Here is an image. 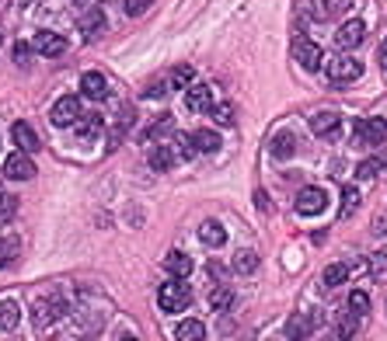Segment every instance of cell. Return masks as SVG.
Segmentation results:
<instances>
[{
    "mask_svg": "<svg viewBox=\"0 0 387 341\" xmlns=\"http://www.w3.org/2000/svg\"><path fill=\"white\" fill-rule=\"evenodd\" d=\"M63 314H67V307H63V300H60V296H42V300L32 307L35 331H39V334L52 331V327H56V324L63 320Z\"/></svg>",
    "mask_w": 387,
    "mask_h": 341,
    "instance_id": "6da1fadb",
    "label": "cell"
},
{
    "mask_svg": "<svg viewBox=\"0 0 387 341\" xmlns=\"http://www.w3.org/2000/svg\"><path fill=\"white\" fill-rule=\"evenodd\" d=\"M157 303H160V310L164 314H182L189 303H192V293H189V286L185 282H164V286L157 289Z\"/></svg>",
    "mask_w": 387,
    "mask_h": 341,
    "instance_id": "7a4b0ae2",
    "label": "cell"
},
{
    "mask_svg": "<svg viewBox=\"0 0 387 341\" xmlns=\"http://www.w3.org/2000/svg\"><path fill=\"white\" fill-rule=\"evenodd\" d=\"M353 140H356V146H380L387 140V122L384 119H359L353 126Z\"/></svg>",
    "mask_w": 387,
    "mask_h": 341,
    "instance_id": "3957f363",
    "label": "cell"
},
{
    "mask_svg": "<svg viewBox=\"0 0 387 341\" xmlns=\"http://www.w3.org/2000/svg\"><path fill=\"white\" fill-rule=\"evenodd\" d=\"M363 74V63L353 60V56H335V60H328V80L331 84H349Z\"/></svg>",
    "mask_w": 387,
    "mask_h": 341,
    "instance_id": "277c9868",
    "label": "cell"
},
{
    "mask_svg": "<svg viewBox=\"0 0 387 341\" xmlns=\"http://www.w3.org/2000/svg\"><path fill=\"white\" fill-rule=\"evenodd\" d=\"M81 101L74 98V94H67V98H60L56 104H52V111H49V119H52V126H74V122H81Z\"/></svg>",
    "mask_w": 387,
    "mask_h": 341,
    "instance_id": "5b68a950",
    "label": "cell"
},
{
    "mask_svg": "<svg viewBox=\"0 0 387 341\" xmlns=\"http://www.w3.org/2000/svg\"><path fill=\"white\" fill-rule=\"evenodd\" d=\"M324 206H328V192H324V188L307 185V188L297 192V212H300V216H317Z\"/></svg>",
    "mask_w": 387,
    "mask_h": 341,
    "instance_id": "8992f818",
    "label": "cell"
},
{
    "mask_svg": "<svg viewBox=\"0 0 387 341\" xmlns=\"http://www.w3.org/2000/svg\"><path fill=\"white\" fill-rule=\"evenodd\" d=\"M342 129V116L339 111H314L311 116V133L321 136V140H335Z\"/></svg>",
    "mask_w": 387,
    "mask_h": 341,
    "instance_id": "52a82bcc",
    "label": "cell"
},
{
    "mask_svg": "<svg viewBox=\"0 0 387 341\" xmlns=\"http://www.w3.org/2000/svg\"><path fill=\"white\" fill-rule=\"evenodd\" d=\"M293 60L304 67V70H321V60H324V56H321V45L317 42H311V38H297L293 42Z\"/></svg>",
    "mask_w": 387,
    "mask_h": 341,
    "instance_id": "ba28073f",
    "label": "cell"
},
{
    "mask_svg": "<svg viewBox=\"0 0 387 341\" xmlns=\"http://www.w3.org/2000/svg\"><path fill=\"white\" fill-rule=\"evenodd\" d=\"M4 178H11V182H28V178H35V164H32V157H28L25 150H18V153H11V157L4 160Z\"/></svg>",
    "mask_w": 387,
    "mask_h": 341,
    "instance_id": "9c48e42d",
    "label": "cell"
},
{
    "mask_svg": "<svg viewBox=\"0 0 387 341\" xmlns=\"http://www.w3.org/2000/svg\"><path fill=\"white\" fill-rule=\"evenodd\" d=\"M363 38H366V25H363V21H346V25L335 32V45H339V49H346V52L359 49V45H363Z\"/></svg>",
    "mask_w": 387,
    "mask_h": 341,
    "instance_id": "30bf717a",
    "label": "cell"
},
{
    "mask_svg": "<svg viewBox=\"0 0 387 341\" xmlns=\"http://www.w3.org/2000/svg\"><path fill=\"white\" fill-rule=\"evenodd\" d=\"M314 324H321V314H293L286 320V338L290 341H307Z\"/></svg>",
    "mask_w": 387,
    "mask_h": 341,
    "instance_id": "8fae6325",
    "label": "cell"
},
{
    "mask_svg": "<svg viewBox=\"0 0 387 341\" xmlns=\"http://www.w3.org/2000/svg\"><path fill=\"white\" fill-rule=\"evenodd\" d=\"M32 49L42 52V56H60V52H67V38L60 32H39L32 38Z\"/></svg>",
    "mask_w": 387,
    "mask_h": 341,
    "instance_id": "7c38bea8",
    "label": "cell"
},
{
    "mask_svg": "<svg viewBox=\"0 0 387 341\" xmlns=\"http://www.w3.org/2000/svg\"><path fill=\"white\" fill-rule=\"evenodd\" d=\"M185 108L192 111V116H199V111H209L213 108V91L209 84H192L185 91Z\"/></svg>",
    "mask_w": 387,
    "mask_h": 341,
    "instance_id": "4fadbf2b",
    "label": "cell"
},
{
    "mask_svg": "<svg viewBox=\"0 0 387 341\" xmlns=\"http://www.w3.org/2000/svg\"><path fill=\"white\" fill-rule=\"evenodd\" d=\"M81 94L91 98V101H105V98H108V80H105V74L87 70V74L81 77Z\"/></svg>",
    "mask_w": 387,
    "mask_h": 341,
    "instance_id": "5bb4252c",
    "label": "cell"
},
{
    "mask_svg": "<svg viewBox=\"0 0 387 341\" xmlns=\"http://www.w3.org/2000/svg\"><path fill=\"white\" fill-rule=\"evenodd\" d=\"M101 133H105V116H98V111H87V116H81V122H77V136H81L84 143L98 140Z\"/></svg>",
    "mask_w": 387,
    "mask_h": 341,
    "instance_id": "9a60e30c",
    "label": "cell"
},
{
    "mask_svg": "<svg viewBox=\"0 0 387 341\" xmlns=\"http://www.w3.org/2000/svg\"><path fill=\"white\" fill-rule=\"evenodd\" d=\"M269 150H272V157H275V160H290V157L297 153V136H293V133H286V129H283V133H275V136H272V143H269Z\"/></svg>",
    "mask_w": 387,
    "mask_h": 341,
    "instance_id": "2e32d148",
    "label": "cell"
},
{
    "mask_svg": "<svg viewBox=\"0 0 387 341\" xmlns=\"http://www.w3.org/2000/svg\"><path fill=\"white\" fill-rule=\"evenodd\" d=\"M164 268H168L171 278H189L192 275V258L185 251H171L168 258H164Z\"/></svg>",
    "mask_w": 387,
    "mask_h": 341,
    "instance_id": "e0dca14e",
    "label": "cell"
},
{
    "mask_svg": "<svg viewBox=\"0 0 387 341\" xmlns=\"http://www.w3.org/2000/svg\"><path fill=\"white\" fill-rule=\"evenodd\" d=\"M11 140H14L18 150H25V153L39 150V136H35V129H32L28 122H14V126H11Z\"/></svg>",
    "mask_w": 387,
    "mask_h": 341,
    "instance_id": "ac0fdd59",
    "label": "cell"
},
{
    "mask_svg": "<svg viewBox=\"0 0 387 341\" xmlns=\"http://www.w3.org/2000/svg\"><path fill=\"white\" fill-rule=\"evenodd\" d=\"M147 160H150L154 170H171V167H175V150H171V143H157V146L147 153Z\"/></svg>",
    "mask_w": 387,
    "mask_h": 341,
    "instance_id": "d6986e66",
    "label": "cell"
},
{
    "mask_svg": "<svg viewBox=\"0 0 387 341\" xmlns=\"http://www.w3.org/2000/svg\"><path fill=\"white\" fill-rule=\"evenodd\" d=\"M353 334H356V320L349 317V314H342L335 324L328 327V334H324V341H353Z\"/></svg>",
    "mask_w": 387,
    "mask_h": 341,
    "instance_id": "ffe728a7",
    "label": "cell"
},
{
    "mask_svg": "<svg viewBox=\"0 0 387 341\" xmlns=\"http://www.w3.org/2000/svg\"><path fill=\"white\" fill-rule=\"evenodd\" d=\"M346 278H349V265H346V261H335V265H328V268L321 272V286H324V289H339Z\"/></svg>",
    "mask_w": 387,
    "mask_h": 341,
    "instance_id": "44dd1931",
    "label": "cell"
},
{
    "mask_svg": "<svg viewBox=\"0 0 387 341\" xmlns=\"http://www.w3.org/2000/svg\"><path fill=\"white\" fill-rule=\"evenodd\" d=\"M199 241H202L206 248H220V244L227 241V230H224L216 219H206V223L199 226Z\"/></svg>",
    "mask_w": 387,
    "mask_h": 341,
    "instance_id": "7402d4cb",
    "label": "cell"
},
{
    "mask_svg": "<svg viewBox=\"0 0 387 341\" xmlns=\"http://www.w3.org/2000/svg\"><path fill=\"white\" fill-rule=\"evenodd\" d=\"M81 28L87 32V38H98V35L105 32V11H101V8H87V11L81 14Z\"/></svg>",
    "mask_w": 387,
    "mask_h": 341,
    "instance_id": "603a6c76",
    "label": "cell"
},
{
    "mask_svg": "<svg viewBox=\"0 0 387 341\" xmlns=\"http://www.w3.org/2000/svg\"><path fill=\"white\" fill-rule=\"evenodd\" d=\"M356 0H317V14L321 18H342L353 11Z\"/></svg>",
    "mask_w": 387,
    "mask_h": 341,
    "instance_id": "cb8c5ba5",
    "label": "cell"
},
{
    "mask_svg": "<svg viewBox=\"0 0 387 341\" xmlns=\"http://www.w3.org/2000/svg\"><path fill=\"white\" fill-rule=\"evenodd\" d=\"M21 320V307L14 300H0V331H14Z\"/></svg>",
    "mask_w": 387,
    "mask_h": 341,
    "instance_id": "d4e9b609",
    "label": "cell"
},
{
    "mask_svg": "<svg viewBox=\"0 0 387 341\" xmlns=\"http://www.w3.org/2000/svg\"><path fill=\"white\" fill-rule=\"evenodd\" d=\"M209 307L216 310V314H224V310H231L234 307V289L231 286H224V282H220V286L209 293Z\"/></svg>",
    "mask_w": 387,
    "mask_h": 341,
    "instance_id": "484cf974",
    "label": "cell"
},
{
    "mask_svg": "<svg viewBox=\"0 0 387 341\" xmlns=\"http://www.w3.org/2000/svg\"><path fill=\"white\" fill-rule=\"evenodd\" d=\"M175 338H178V341H202V338H206V327H202V320L189 317V320H182V324H178Z\"/></svg>",
    "mask_w": 387,
    "mask_h": 341,
    "instance_id": "4316f807",
    "label": "cell"
},
{
    "mask_svg": "<svg viewBox=\"0 0 387 341\" xmlns=\"http://www.w3.org/2000/svg\"><path fill=\"white\" fill-rule=\"evenodd\" d=\"M192 80H196V70H192L189 63H182V67H175V70H171L168 87H175V91H189V87H192Z\"/></svg>",
    "mask_w": 387,
    "mask_h": 341,
    "instance_id": "83f0119b",
    "label": "cell"
},
{
    "mask_svg": "<svg viewBox=\"0 0 387 341\" xmlns=\"http://www.w3.org/2000/svg\"><path fill=\"white\" fill-rule=\"evenodd\" d=\"M192 146H196L199 153H213V150L220 146V136H216L213 129H196V133H192Z\"/></svg>",
    "mask_w": 387,
    "mask_h": 341,
    "instance_id": "f1b7e54d",
    "label": "cell"
},
{
    "mask_svg": "<svg viewBox=\"0 0 387 341\" xmlns=\"http://www.w3.org/2000/svg\"><path fill=\"white\" fill-rule=\"evenodd\" d=\"M18 254H21V244H18L14 237H4V241H0V268H11V265L18 261Z\"/></svg>",
    "mask_w": 387,
    "mask_h": 341,
    "instance_id": "f546056e",
    "label": "cell"
},
{
    "mask_svg": "<svg viewBox=\"0 0 387 341\" xmlns=\"http://www.w3.org/2000/svg\"><path fill=\"white\" fill-rule=\"evenodd\" d=\"M356 209H359V188H356V185H346V188H342V209H339L342 219H349Z\"/></svg>",
    "mask_w": 387,
    "mask_h": 341,
    "instance_id": "4dcf8cb0",
    "label": "cell"
},
{
    "mask_svg": "<svg viewBox=\"0 0 387 341\" xmlns=\"http://www.w3.org/2000/svg\"><path fill=\"white\" fill-rule=\"evenodd\" d=\"M255 268H258V254H255V251H238V254H234V272L251 275Z\"/></svg>",
    "mask_w": 387,
    "mask_h": 341,
    "instance_id": "1f68e13d",
    "label": "cell"
},
{
    "mask_svg": "<svg viewBox=\"0 0 387 341\" xmlns=\"http://www.w3.org/2000/svg\"><path fill=\"white\" fill-rule=\"evenodd\" d=\"M366 268H370V275H373L377 282H384V278H387V254H380V251L370 254V258H366Z\"/></svg>",
    "mask_w": 387,
    "mask_h": 341,
    "instance_id": "d6a6232c",
    "label": "cell"
},
{
    "mask_svg": "<svg viewBox=\"0 0 387 341\" xmlns=\"http://www.w3.org/2000/svg\"><path fill=\"white\" fill-rule=\"evenodd\" d=\"M377 170H380V160H377V157H366V160L356 167V178H359V182H373Z\"/></svg>",
    "mask_w": 387,
    "mask_h": 341,
    "instance_id": "836d02e7",
    "label": "cell"
},
{
    "mask_svg": "<svg viewBox=\"0 0 387 341\" xmlns=\"http://www.w3.org/2000/svg\"><path fill=\"white\" fill-rule=\"evenodd\" d=\"M349 314H356V317H363V314H370V296L366 293H349Z\"/></svg>",
    "mask_w": 387,
    "mask_h": 341,
    "instance_id": "e575fe53",
    "label": "cell"
},
{
    "mask_svg": "<svg viewBox=\"0 0 387 341\" xmlns=\"http://www.w3.org/2000/svg\"><path fill=\"white\" fill-rule=\"evenodd\" d=\"M14 212H18V199H14V195H0V226L11 223Z\"/></svg>",
    "mask_w": 387,
    "mask_h": 341,
    "instance_id": "d590c367",
    "label": "cell"
},
{
    "mask_svg": "<svg viewBox=\"0 0 387 341\" xmlns=\"http://www.w3.org/2000/svg\"><path fill=\"white\" fill-rule=\"evenodd\" d=\"M209 116H213L220 126H234V108H231V104H213Z\"/></svg>",
    "mask_w": 387,
    "mask_h": 341,
    "instance_id": "8d00e7d4",
    "label": "cell"
},
{
    "mask_svg": "<svg viewBox=\"0 0 387 341\" xmlns=\"http://www.w3.org/2000/svg\"><path fill=\"white\" fill-rule=\"evenodd\" d=\"M150 4H154V0H126V14L129 18H140V14L150 11Z\"/></svg>",
    "mask_w": 387,
    "mask_h": 341,
    "instance_id": "74e56055",
    "label": "cell"
},
{
    "mask_svg": "<svg viewBox=\"0 0 387 341\" xmlns=\"http://www.w3.org/2000/svg\"><path fill=\"white\" fill-rule=\"evenodd\" d=\"M11 56H14V63H18V67H25V63H28V56H32V45H28V42H14Z\"/></svg>",
    "mask_w": 387,
    "mask_h": 341,
    "instance_id": "f35d334b",
    "label": "cell"
},
{
    "mask_svg": "<svg viewBox=\"0 0 387 341\" xmlns=\"http://www.w3.org/2000/svg\"><path fill=\"white\" fill-rule=\"evenodd\" d=\"M164 91H168V87H164V84H147L143 98H164Z\"/></svg>",
    "mask_w": 387,
    "mask_h": 341,
    "instance_id": "ab89813d",
    "label": "cell"
},
{
    "mask_svg": "<svg viewBox=\"0 0 387 341\" xmlns=\"http://www.w3.org/2000/svg\"><path fill=\"white\" fill-rule=\"evenodd\" d=\"M377 63L387 70V38H384V45H380V52H377Z\"/></svg>",
    "mask_w": 387,
    "mask_h": 341,
    "instance_id": "60d3db41",
    "label": "cell"
},
{
    "mask_svg": "<svg viewBox=\"0 0 387 341\" xmlns=\"http://www.w3.org/2000/svg\"><path fill=\"white\" fill-rule=\"evenodd\" d=\"M255 202H258V209H269V199H265V192H262V188L255 192Z\"/></svg>",
    "mask_w": 387,
    "mask_h": 341,
    "instance_id": "b9f144b4",
    "label": "cell"
},
{
    "mask_svg": "<svg viewBox=\"0 0 387 341\" xmlns=\"http://www.w3.org/2000/svg\"><path fill=\"white\" fill-rule=\"evenodd\" d=\"M123 341H140V338H133V334H126V338H123Z\"/></svg>",
    "mask_w": 387,
    "mask_h": 341,
    "instance_id": "7bdbcfd3",
    "label": "cell"
},
{
    "mask_svg": "<svg viewBox=\"0 0 387 341\" xmlns=\"http://www.w3.org/2000/svg\"><path fill=\"white\" fill-rule=\"evenodd\" d=\"M0 195H4V192H0Z\"/></svg>",
    "mask_w": 387,
    "mask_h": 341,
    "instance_id": "ee69618b",
    "label": "cell"
}]
</instances>
